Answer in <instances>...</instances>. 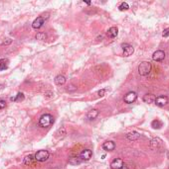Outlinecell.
Returning a JSON list of instances; mask_svg holds the SVG:
<instances>
[{"label": "cell", "instance_id": "7", "mask_svg": "<svg viewBox=\"0 0 169 169\" xmlns=\"http://www.w3.org/2000/svg\"><path fill=\"white\" fill-rule=\"evenodd\" d=\"M136 98H137V94L135 92H128L127 94H126L125 96V98H123V100H125V103H127V104H131V103H133V102L136 100Z\"/></svg>", "mask_w": 169, "mask_h": 169}, {"label": "cell", "instance_id": "8", "mask_svg": "<svg viewBox=\"0 0 169 169\" xmlns=\"http://www.w3.org/2000/svg\"><path fill=\"white\" fill-rule=\"evenodd\" d=\"M125 165V162L122 158H114L110 163L111 169H122Z\"/></svg>", "mask_w": 169, "mask_h": 169}, {"label": "cell", "instance_id": "3", "mask_svg": "<svg viewBox=\"0 0 169 169\" xmlns=\"http://www.w3.org/2000/svg\"><path fill=\"white\" fill-rule=\"evenodd\" d=\"M49 152L48 150H45V149H42V150H39L35 153L34 157H35V160L36 161H39V162H44L46 161L48 158H49Z\"/></svg>", "mask_w": 169, "mask_h": 169}, {"label": "cell", "instance_id": "10", "mask_svg": "<svg viewBox=\"0 0 169 169\" xmlns=\"http://www.w3.org/2000/svg\"><path fill=\"white\" fill-rule=\"evenodd\" d=\"M92 156H93V151L90 149H84L80 154V157L83 161L90 160V159L92 158Z\"/></svg>", "mask_w": 169, "mask_h": 169}, {"label": "cell", "instance_id": "19", "mask_svg": "<svg viewBox=\"0 0 169 169\" xmlns=\"http://www.w3.org/2000/svg\"><path fill=\"white\" fill-rule=\"evenodd\" d=\"M83 162V160L81 159L80 156H74V157H71L69 159V163L71 165H78V164H81Z\"/></svg>", "mask_w": 169, "mask_h": 169}, {"label": "cell", "instance_id": "28", "mask_svg": "<svg viewBox=\"0 0 169 169\" xmlns=\"http://www.w3.org/2000/svg\"><path fill=\"white\" fill-rule=\"evenodd\" d=\"M105 91H107V90H105V89H102V90H99V93H98L99 96H101V97H102V96H104V95H105Z\"/></svg>", "mask_w": 169, "mask_h": 169}, {"label": "cell", "instance_id": "29", "mask_svg": "<svg viewBox=\"0 0 169 169\" xmlns=\"http://www.w3.org/2000/svg\"><path fill=\"white\" fill-rule=\"evenodd\" d=\"M11 42H12L11 39H6V41L3 43V45H9V44H11Z\"/></svg>", "mask_w": 169, "mask_h": 169}, {"label": "cell", "instance_id": "25", "mask_svg": "<svg viewBox=\"0 0 169 169\" xmlns=\"http://www.w3.org/2000/svg\"><path fill=\"white\" fill-rule=\"evenodd\" d=\"M129 8V5L127 4L126 2H122V4L119 6V9L120 11H125V10H128Z\"/></svg>", "mask_w": 169, "mask_h": 169}, {"label": "cell", "instance_id": "12", "mask_svg": "<svg viewBox=\"0 0 169 169\" xmlns=\"http://www.w3.org/2000/svg\"><path fill=\"white\" fill-rule=\"evenodd\" d=\"M102 149H104L105 151H113V150L116 149V143H114L113 140H107L102 144Z\"/></svg>", "mask_w": 169, "mask_h": 169}, {"label": "cell", "instance_id": "24", "mask_svg": "<svg viewBox=\"0 0 169 169\" xmlns=\"http://www.w3.org/2000/svg\"><path fill=\"white\" fill-rule=\"evenodd\" d=\"M36 39L37 40H40V41H45L47 39V35L45 33H42V32H39L37 35H36Z\"/></svg>", "mask_w": 169, "mask_h": 169}, {"label": "cell", "instance_id": "14", "mask_svg": "<svg viewBox=\"0 0 169 169\" xmlns=\"http://www.w3.org/2000/svg\"><path fill=\"white\" fill-rule=\"evenodd\" d=\"M117 34H119V29H117L116 27H111V28L108 29V31L107 33V37L110 38V39L116 38L117 36Z\"/></svg>", "mask_w": 169, "mask_h": 169}, {"label": "cell", "instance_id": "11", "mask_svg": "<svg viewBox=\"0 0 169 169\" xmlns=\"http://www.w3.org/2000/svg\"><path fill=\"white\" fill-rule=\"evenodd\" d=\"M44 22H45V19L42 16H40V17H38V18H36V19L33 21L32 27L34 29H40L41 27L43 26Z\"/></svg>", "mask_w": 169, "mask_h": 169}, {"label": "cell", "instance_id": "2", "mask_svg": "<svg viewBox=\"0 0 169 169\" xmlns=\"http://www.w3.org/2000/svg\"><path fill=\"white\" fill-rule=\"evenodd\" d=\"M151 69H152L151 63L149 61H142L138 65V73H139L141 76H146V75H148L150 73Z\"/></svg>", "mask_w": 169, "mask_h": 169}, {"label": "cell", "instance_id": "9", "mask_svg": "<svg viewBox=\"0 0 169 169\" xmlns=\"http://www.w3.org/2000/svg\"><path fill=\"white\" fill-rule=\"evenodd\" d=\"M165 59V53L163 50H156L155 53H153L152 55V59L154 61H162Z\"/></svg>", "mask_w": 169, "mask_h": 169}, {"label": "cell", "instance_id": "27", "mask_svg": "<svg viewBox=\"0 0 169 169\" xmlns=\"http://www.w3.org/2000/svg\"><path fill=\"white\" fill-rule=\"evenodd\" d=\"M6 107V102L4 100H0V110L4 109Z\"/></svg>", "mask_w": 169, "mask_h": 169}, {"label": "cell", "instance_id": "13", "mask_svg": "<svg viewBox=\"0 0 169 169\" xmlns=\"http://www.w3.org/2000/svg\"><path fill=\"white\" fill-rule=\"evenodd\" d=\"M99 114V110H96V109H92L90 111H89V112H87V119H89V120L93 121V120H95V119H96V118H98Z\"/></svg>", "mask_w": 169, "mask_h": 169}, {"label": "cell", "instance_id": "18", "mask_svg": "<svg viewBox=\"0 0 169 169\" xmlns=\"http://www.w3.org/2000/svg\"><path fill=\"white\" fill-rule=\"evenodd\" d=\"M155 98L156 97L153 94H146V95H144L143 101L145 102V103H147V104H151V103H154Z\"/></svg>", "mask_w": 169, "mask_h": 169}, {"label": "cell", "instance_id": "17", "mask_svg": "<svg viewBox=\"0 0 169 169\" xmlns=\"http://www.w3.org/2000/svg\"><path fill=\"white\" fill-rule=\"evenodd\" d=\"M66 81H67V79H66V77L64 76V75H57V76L55 77V83L57 84V85H64V84L66 83Z\"/></svg>", "mask_w": 169, "mask_h": 169}, {"label": "cell", "instance_id": "5", "mask_svg": "<svg viewBox=\"0 0 169 169\" xmlns=\"http://www.w3.org/2000/svg\"><path fill=\"white\" fill-rule=\"evenodd\" d=\"M154 103L156 104V106H158V107H164L165 105H167V103H168V97L167 96H164V95L158 96V97L155 98Z\"/></svg>", "mask_w": 169, "mask_h": 169}, {"label": "cell", "instance_id": "6", "mask_svg": "<svg viewBox=\"0 0 169 169\" xmlns=\"http://www.w3.org/2000/svg\"><path fill=\"white\" fill-rule=\"evenodd\" d=\"M122 47L123 56H130L134 52L133 47H132L131 45H129V44H122Z\"/></svg>", "mask_w": 169, "mask_h": 169}, {"label": "cell", "instance_id": "30", "mask_svg": "<svg viewBox=\"0 0 169 169\" xmlns=\"http://www.w3.org/2000/svg\"><path fill=\"white\" fill-rule=\"evenodd\" d=\"M122 169H128V167H127V166H125V165H123V167H122Z\"/></svg>", "mask_w": 169, "mask_h": 169}, {"label": "cell", "instance_id": "1", "mask_svg": "<svg viewBox=\"0 0 169 169\" xmlns=\"http://www.w3.org/2000/svg\"><path fill=\"white\" fill-rule=\"evenodd\" d=\"M54 123V118L52 115L50 114H45L39 119V126L41 128H48V127L52 126Z\"/></svg>", "mask_w": 169, "mask_h": 169}, {"label": "cell", "instance_id": "15", "mask_svg": "<svg viewBox=\"0 0 169 169\" xmlns=\"http://www.w3.org/2000/svg\"><path fill=\"white\" fill-rule=\"evenodd\" d=\"M139 137H140V135L138 134L137 132H128V134L126 135V138H127L128 140H131V141L138 140Z\"/></svg>", "mask_w": 169, "mask_h": 169}, {"label": "cell", "instance_id": "22", "mask_svg": "<svg viewBox=\"0 0 169 169\" xmlns=\"http://www.w3.org/2000/svg\"><path fill=\"white\" fill-rule=\"evenodd\" d=\"M151 126H152L153 129H160L162 127V122L161 121H159L158 119L153 120L152 123H151Z\"/></svg>", "mask_w": 169, "mask_h": 169}, {"label": "cell", "instance_id": "20", "mask_svg": "<svg viewBox=\"0 0 169 169\" xmlns=\"http://www.w3.org/2000/svg\"><path fill=\"white\" fill-rule=\"evenodd\" d=\"M35 160V157L33 155H27L25 158H24V164L25 165H31Z\"/></svg>", "mask_w": 169, "mask_h": 169}, {"label": "cell", "instance_id": "26", "mask_svg": "<svg viewBox=\"0 0 169 169\" xmlns=\"http://www.w3.org/2000/svg\"><path fill=\"white\" fill-rule=\"evenodd\" d=\"M162 36H163L164 38H166L169 36V28H166V29H164V31L163 33H162Z\"/></svg>", "mask_w": 169, "mask_h": 169}, {"label": "cell", "instance_id": "4", "mask_svg": "<svg viewBox=\"0 0 169 169\" xmlns=\"http://www.w3.org/2000/svg\"><path fill=\"white\" fill-rule=\"evenodd\" d=\"M149 146L152 149H159L163 147V141L159 138H153L152 140L149 141Z\"/></svg>", "mask_w": 169, "mask_h": 169}, {"label": "cell", "instance_id": "21", "mask_svg": "<svg viewBox=\"0 0 169 169\" xmlns=\"http://www.w3.org/2000/svg\"><path fill=\"white\" fill-rule=\"evenodd\" d=\"M8 67V60L5 59H0V71L5 70Z\"/></svg>", "mask_w": 169, "mask_h": 169}, {"label": "cell", "instance_id": "23", "mask_svg": "<svg viewBox=\"0 0 169 169\" xmlns=\"http://www.w3.org/2000/svg\"><path fill=\"white\" fill-rule=\"evenodd\" d=\"M11 100L14 101V102L23 101V100H24V94H23V93H18V94L15 96V97H12V98H11Z\"/></svg>", "mask_w": 169, "mask_h": 169}, {"label": "cell", "instance_id": "16", "mask_svg": "<svg viewBox=\"0 0 169 169\" xmlns=\"http://www.w3.org/2000/svg\"><path fill=\"white\" fill-rule=\"evenodd\" d=\"M66 135H67V132H66V129L64 128V127H62V128H60L58 131L56 132L55 134V137L56 138H58V140H60V138H63L66 137Z\"/></svg>", "mask_w": 169, "mask_h": 169}]
</instances>
